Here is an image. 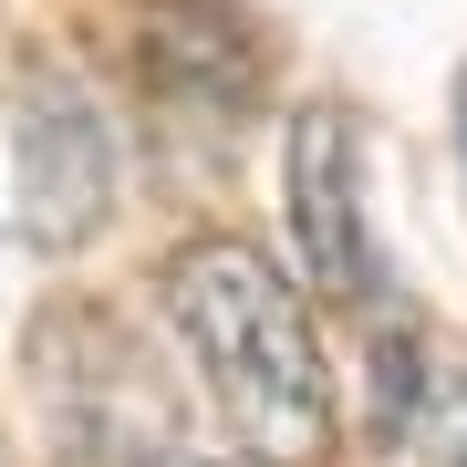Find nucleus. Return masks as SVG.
I'll return each instance as SVG.
<instances>
[{"label": "nucleus", "instance_id": "obj_2", "mask_svg": "<svg viewBox=\"0 0 467 467\" xmlns=\"http://www.w3.org/2000/svg\"><path fill=\"white\" fill-rule=\"evenodd\" d=\"M11 198H21V239L32 250H84L115 218V135L104 104L73 73H21L11 94Z\"/></svg>", "mask_w": 467, "mask_h": 467}, {"label": "nucleus", "instance_id": "obj_3", "mask_svg": "<svg viewBox=\"0 0 467 467\" xmlns=\"http://www.w3.org/2000/svg\"><path fill=\"white\" fill-rule=\"evenodd\" d=\"M32 384L52 405V447L63 457H135L167 447V395H156L146 353L104 312H42L32 322Z\"/></svg>", "mask_w": 467, "mask_h": 467}, {"label": "nucleus", "instance_id": "obj_4", "mask_svg": "<svg viewBox=\"0 0 467 467\" xmlns=\"http://www.w3.org/2000/svg\"><path fill=\"white\" fill-rule=\"evenodd\" d=\"M291 239L312 291H364L374 281V239H364V177H353V115L312 104L291 125Z\"/></svg>", "mask_w": 467, "mask_h": 467}, {"label": "nucleus", "instance_id": "obj_9", "mask_svg": "<svg viewBox=\"0 0 467 467\" xmlns=\"http://www.w3.org/2000/svg\"><path fill=\"white\" fill-rule=\"evenodd\" d=\"M457 135H467V104H457Z\"/></svg>", "mask_w": 467, "mask_h": 467}, {"label": "nucleus", "instance_id": "obj_8", "mask_svg": "<svg viewBox=\"0 0 467 467\" xmlns=\"http://www.w3.org/2000/svg\"><path fill=\"white\" fill-rule=\"evenodd\" d=\"M146 467H229V457H167V447H156ZM239 467H250V457H239Z\"/></svg>", "mask_w": 467, "mask_h": 467}, {"label": "nucleus", "instance_id": "obj_1", "mask_svg": "<svg viewBox=\"0 0 467 467\" xmlns=\"http://www.w3.org/2000/svg\"><path fill=\"white\" fill-rule=\"evenodd\" d=\"M167 322H177L218 426L250 467H312L333 447V374H322L312 312L260 250L198 239L167 270Z\"/></svg>", "mask_w": 467, "mask_h": 467}, {"label": "nucleus", "instance_id": "obj_7", "mask_svg": "<svg viewBox=\"0 0 467 467\" xmlns=\"http://www.w3.org/2000/svg\"><path fill=\"white\" fill-rule=\"evenodd\" d=\"M405 436H426L436 467H467V384H436V395H416V426Z\"/></svg>", "mask_w": 467, "mask_h": 467}, {"label": "nucleus", "instance_id": "obj_5", "mask_svg": "<svg viewBox=\"0 0 467 467\" xmlns=\"http://www.w3.org/2000/svg\"><path fill=\"white\" fill-rule=\"evenodd\" d=\"M146 73H156L177 104H218V115H239V104H250V84H260V42L239 32L229 11L167 0V11L146 21Z\"/></svg>", "mask_w": 467, "mask_h": 467}, {"label": "nucleus", "instance_id": "obj_6", "mask_svg": "<svg viewBox=\"0 0 467 467\" xmlns=\"http://www.w3.org/2000/svg\"><path fill=\"white\" fill-rule=\"evenodd\" d=\"M374 426H384V436L416 426V343H405V333L374 343Z\"/></svg>", "mask_w": 467, "mask_h": 467}]
</instances>
